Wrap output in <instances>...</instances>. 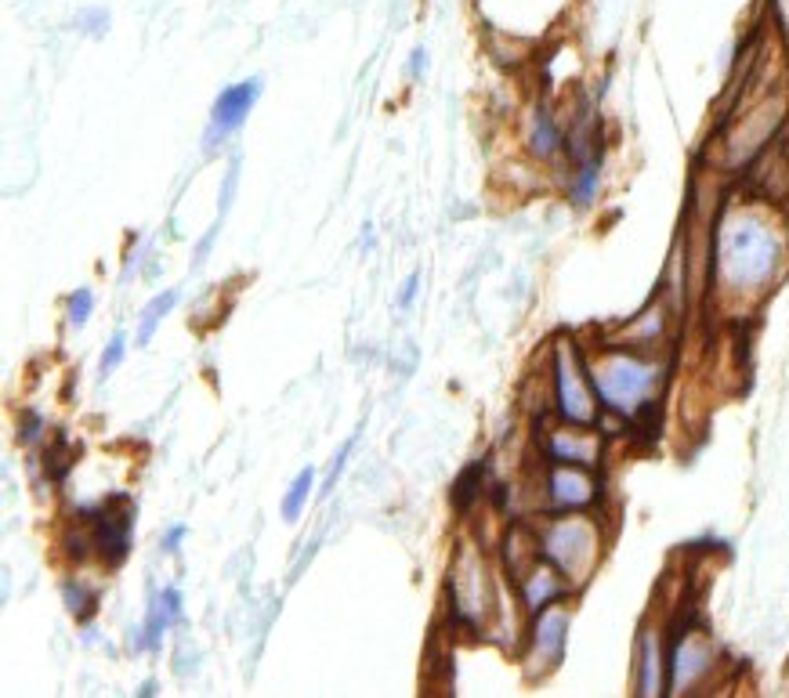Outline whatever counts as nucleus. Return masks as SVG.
<instances>
[{"label": "nucleus", "instance_id": "obj_24", "mask_svg": "<svg viewBox=\"0 0 789 698\" xmlns=\"http://www.w3.org/2000/svg\"><path fill=\"white\" fill-rule=\"evenodd\" d=\"M77 22L84 26L87 37H105V33H109V11L105 8H87Z\"/></svg>", "mask_w": 789, "mask_h": 698}, {"label": "nucleus", "instance_id": "obj_10", "mask_svg": "<svg viewBox=\"0 0 789 698\" xmlns=\"http://www.w3.org/2000/svg\"><path fill=\"white\" fill-rule=\"evenodd\" d=\"M131 529H134V510L127 503L124 510H98L95 514V532H91V547L102 557L105 565L116 568L120 561H127L131 554Z\"/></svg>", "mask_w": 789, "mask_h": 698}, {"label": "nucleus", "instance_id": "obj_13", "mask_svg": "<svg viewBox=\"0 0 789 698\" xmlns=\"http://www.w3.org/2000/svg\"><path fill=\"white\" fill-rule=\"evenodd\" d=\"M666 688V651L656 626H648L641 637V662H637V691L641 695H663Z\"/></svg>", "mask_w": 789, "mask_h": 698}, {"label": "nucleus", "instance_id": "obj_22", "mask_svg": "<svg viewBox=\"0 0 789 698\" xmlns=\"http://www.w3.org/2000/svg\"><path fill=\"white\" fill-rule=\"evenodd\" d=\"M355 445H359V434H352V438H348V442H344L341 449H337V456H333V467H330V471H326L323 496H330V492H333V485H337V478H341V474H344V467H348V456H352V449H355Z\"/></svg>", "mask_w": 789, "mask_h": 698}, {"label": "nucleus", "instance_id": "obj_7", "mask_svg": "<svg viewBox=\"0 0 789 698\" xmlns=\"http://www.w3.org/2000/svg\"><path fill=\"white\" fill-rule=\"evenodd\" d=\"M261 91H265L261 76H250L243 84L225 87V91L214 98V109H210V127H207V134H203V149L207 152L218 149L232 131H239V127L247 123L250 109L257 105V98H261Z\"/></svg>", "mask_w": 789, "mask_h": 698}, {"label": "nucleus", "instance_id": "obj_14", "mask_svg": "<svg viewBox=\"0 0 789 698\" xmlns=\"http://www.w3.org/2000/svg\"><path fill=\"white\" fill-rule=\"evenodd\" d=\"M178 619H181V594L174 590V586H167V590H160V594L153 597L149 615H145V626H142L145 648L160 651L163 633H167V626L171 623H178Z\"/></svg>", "mask_w": 789, "mask_h": 698}, {"label": "nucleus", "instance_id": "obj_26", "mask_svg": "<svg viewBox=\"0 0 789 698\" xmlns=\"http://www.w3.org/2000/svg\"><path fill=\"white\" fill-rule=\"evenodd\" d=\"M218 228H221V221H214V228H210L207 236L200 239V246H196V265H203V261H207L210 246H214V239H218Z\"/></svg>", "mask_w": 789, "mask_h": 698}, {"label": "nucleus", "instance_id": "obj_6", "mask_svg": "<svg viewBox=\"0 0 789 698\" xmlns=\"http://www.w3.org/2000/svg\"><path fill=\"white\" fill-rule=\"evenodd\" d=\"M710 666H713V644L706 637V630H699V626L674 630V641L666 648V684L677 695H688L710 673Z\"/></svg>", "mask_w": 789, "mask_h": 698}, {"label": "nucleus", "instance_id": "obj_12", "mask_svg": "<svg viewBox=\"0 0 789 698\" xmlns=\"http://www.w3.org/2000/svg\"><path fill=\"white\" fill-rule=\"evenodd\" d=\"M547 456L554 463H580V467H594L601 456V442L587 431H551L543 438Z\"/></svg>", "mask_w": 789, "mask_h": 698}, {"label": "nucleus", "instance_id": "obj_8", "mask_svg": "<svg viewBox=\"0 0 789 698\" xmlns=\"http://www.w3.org/2000/svg\"><path fill=\"white\" fill-rule=\"evenodd\" d=\"M547 500L558 514L587 510L598 500V478L580 463H554L551 474H547Z\"/></svg>", "mask_w": 789, "mask_h": 698}, {"label": "nucleus", "instance_id": "obj_23", "mask_svg": "<svg viewBox=\"0 0 789 698\" xmlns=\"http://www.w3.org/2000/svg\"><path fill=\"white\" fill-rule=\"evenodd\" d=\"M127 351V337L124 333H116L113 340H109V348H105L102 362H98V380H109V373H113L116 366H120V359H124Z\"/></svg>", "mask_w": 789, "mask_h": 698}, {"label": "nucleus", "instance_id": "obj_2", "mask_svg": "<svg viewBox=\"0 0 789 698\" xmlns=\"http://www.w3.org/2000/svg\"><path fill=\"white\" fill-rule=\"evenodd\" d=\"M590 369L594 391L605 402L609 413L619 416H637L641 409H648V402H656L659 387V366L645 355H637L634 348H609Z\"/></svg>", "mask_w": 789, "mask_h": 698}, {"label": "nucleus", "instance_id": "obj_19", "mask_svg": "<svg viewBox=\"0 0 789 698\" xmlns=\"http://www.w3.org/2000/svg\"><path fill=\"white\" fill-rule=\"evenodd\" d=\"M478 485H482V463H471L464 474L457 478V485H453V507L460 510V514H467V510L475 507V500H478Z\"/></svg>", "mask_w": 789, "mask_h": 698}, {"label": "nucleus", "instance_id": "obj_16", "mask_svg": "<svg viewBox=\"0 0 789 698\" xmlns=\"http://www.w3.org/2000/svg\"><path fill=\"white\" fill-rule=\"evenodd\" d=\"M174 304H178V290H163V293H156L153 301L145 304L142 322H138V348H145V344L153 340L156 326L174 312Z\"/></svg>", "mask_w": 789, "mask_h": 698}, {"label": "nucleus", "instance_id": "obj_1", "mask_svg": "<svg viewBox=\"0 0 789 698\" xmlns=\"http://www.w3.org/2000/svg\"><path fill=\"white\" fill-rule=\"evenodd\" d=\"M786 265V236L757 207L728 210L713 239V283L739 301H761Z\"/></svg>", "mask_w": 789, "mask_h": 698}, {"label": "nucleus", "instance_id": "obj_3", "mask_svg": "<svg viewBox=\"0 0 789 698\" xmlns=\"http://www.w3.org/2000/svg\"><path fill=\"white\" fill-rule=\"evenodd\" d=\"M540 554L547 557L569 583H583V579L594 572V565H598V557H601V532L583 510H572V514L554 518L551 525L540 532Z\"/></svg>", "mask_w": 789, "mask_h": 698}, {"label": "nucleus", "instance_id": "obj_17", "mask_svg": "<svg viewBox=\"0 0 789 698\" xmlns=\"http://www.w3.org/2000/svg\"><path fill=\"white\" fill-rule=\"evenodd\" d=\"M312 485H315V467H305V471L290 482V489H286V496H283L286 525H297V521H301V514H305V507H308V496H312Z\"/></svg>", "mask_w": 789, "mask_h": 698}, {"label": "nucleus", "instance_id": "obj_4", "mask_svg": "<svg viewBox=\"0 0 789 698\" xmlns=\"http://www.w3.org/2000/svg\"><path fill=\"white\" fill-rule=\"evenodd\" d=\"M598 391H590V369L583 366L572 340L554 344V409L561 420L590 427L598 420Z\"/></svg>", "mask_w": 789, "mask_h": 698}, {"label": "nucleus", "instance_id": "obj_9", "mask_svg": "<svg viewBox=\"0 0 789 698\" xmlns=\"http://www.w3.org/2000/svg\"><path fill=\"white\" fill-rule=\"evenodd\" d=\"M565 630H569V608L561 604H547L543 612H536L533 623V651H529V673L543 677L547 670H554L565 655Z\"/></svg>", "mask_w": 789, "mask_h": 698}, {"label": "nucleus", "instance_id": "obj_27", "mask_svg": "<svg viewBox=\"0 0 789 698\" xmlns=\"http://www.w3.org/2000/svg\"><path fill=\"white\" fill-rule=\"evenodd\" d=\"M181 539H185V525H174V529L163 536V554H178Z\"/></svg>", "mask_w": 789, "mask_h": 698}, {"label": "nucleus", "instance_id": "obj_5", "mask_svg": "<svg viewBox=\"0 0 789 698\" xmlns=\"http://www.w3.org/2000/svg\"><path fill=\"white\" fill-rule=\"evenodd\" d=\"M449 601H453V615L460 623H467L471 630H482L485 615L493 612L496 604V583L493 576L482 568L478 561V550H471L464 543L453 561V572H449Z\"/></svg>", "mask_w": 789, "mask_h": 698}, {"label": "nucleus", "instance_id": "obj_25", "mask_svg": "<svg viewBox=\"0 0 789 698\" xmlns=\"http://www.w3.org/2000/svg\"><path fill=\"white\" fill-rule=\"evenodd\" d=\"M44 434V420H40L37 413H26V420H22V431H19V442L33 445Z\"/></svg>", "mask_w": 789, "mask_h": 698}, {"label": "nucleus", "instance_id": "obj_28", "mask_svg": "<svg viewBox=\"0 0 789 698\" xmlns=\"http://www.w3.org/2000/svg\"><path fill=\"white\" fill-rule=\"evenodd\" d=\"M417 290H420V275H409L406 290L399 293V308H409V304H413V297H417Z\"/></svg>", "mask_w": 789, "mask_h": 698}, {"label": "nucleus", "instance_id": "obj_11", "mask_svg": "<svg viewBox=\"0 0 789 698\" xmlns=\"http://www.w3.org/2000/svg\"><path fill=\"white\" fill-rule=\"evenodd\" d=\"M522 604H525V612L529 615H536V612H543L547 604H554V601H561L565 597V590H569V579L561 576L558 568L543 557L540 565L536 568H529L522 579Z\"/></svg>", "mask_w": 789, "mask_h": 698}, {"label": "nucleus", "instance_id": "obj_20", "mask_svg": "<svg viewBox=\"0 0 789 698\" xmlns=\"http://www.w3.org/2000/svg\"><path fill=\"white\" fill-rule=\"evenodd\" d=\"M91 308H95V293L87 290V286H80L77 293H69V301H66L69 326H73V330H80V326L91 319Z\"/></svg>", "mask_w": 789, "mask_h": 698}, {"label": "nucleus", "instance_id": "obj_29", "mask_svg": "<svg viewBox=\"0 0 789 698\" xmlns=\"http://www.w3.org/2000/svg\"><path fill=\"white\" fill-rule=\"evenodd\" d=\"M424 69H428V51L417 48V51H413V58H409V73H413V76H424Z\"/></svg>", "mask_w": 789, "mask_h": 698}, {"label": "nucleus", "instance_id": "obj_21", "mask_svg": "<svg viewBox=\"0 0 789 698\" xmlns=\"http://www.w3.org/2000/svg\"><path fill=\"white\" fill-rule=\"evenodd\" d=\"M62 594H66V608L77 615V619H87V615L95 612V594L84 590L80 583H66L62 586Z\"/></svg>", "mask_w": 789, "mask_h": 698}, {"label": "nucleus", "instance_id": "obj_15", "mask_svg": "<svg viewBox=\"0 0 789 698\" xmlns=\"http://www.w3.org/2000/svg\"><path fill=\"white\" fill-rule=\"evenodd\" d=\"M561 127L554 123V116L547 109H536L533 113V131H529V152L540 156V160H551L554 152L561 149Z\"/></svg>", "mask_w": 789, "mask_h": 698}, {"label": "nucleus", "instance_id": "obj_18", "mask_svg": "<svg viewBox=\"0 0 789 698\" xmlns=\"http://www.w3.org/2000/svg\"><path fill=\"white\" fill-rule=\"evenodd\" d=\"M598 178H601V163H598V156L594 160H583L580 167H576V178H572V185H569V199H572V207H590L594 199H598Z\"/></svg>", "mask_w": 789, "mask_h": 698}]
</instances>
